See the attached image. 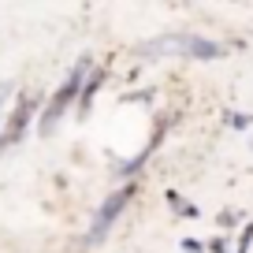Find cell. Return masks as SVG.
Wrapping results in <instances>:
<instances>
[]
</instances>
